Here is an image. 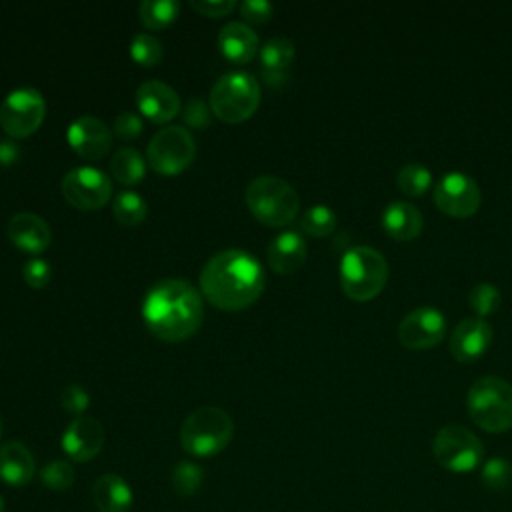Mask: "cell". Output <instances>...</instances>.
Listing matches in <instances>:
<instances>
[{
  "label": "cell",
  "mask_w": 512,
  "mask_h": 512,
  "mask_svg": "<svg viewBox=\"0 0 512 512\" xmlns=\"http://www.w3.org/2000/svg\"><path fill=\"white\" fill-rule=\"evenodd\" d=\"M266 286L260 260L238 248L216 252L200 272V292L226 312H238L254 304Z\"/></svg>",
  "instance_id": "obj_1"
},
{
  "label": "cell",
  "mask_w": 512,
  "mask_h": 512,
  "mask_svg": "<svg viewBox=\"0 0 512 512\" xmlns=\"http://www.w3.org/2000/svg\"><path fill=\"white\" fill-rule=\"evenodd\" d=\"M142 318L156 338L164 342H182L202 326V296L186 280H160L144 296Z\"/></svg>",
  "instance_id": "obj_2"
},
{
  "label": "cell",
  "mask_w": 512,
  "mask_h": 512,
  "mask_svg": "<svg viewBox=\"0 0 512 512\" xmlns=\"http://www.w3.org/2000/svg\"><path fill=\"white\" fill-rule=\"evenodd\" d=\"M244 200L254 218L270 228L290 224L300 210V196L294 186L272 174L250 180Z\"/></svg>",
  "instance_id": "obj_3"
},
{
  "label": "cell",
  "mask_w": 512,
  "mask_h": 512,
  "mask_svg": "<svg viewBox=\"0 0 512 512\" xmlns=\"http://www.w3.org/2000/svg\"><path fill=\"white\" fill-rule=\"evenodd\" d=\"M234 436L232 416L216 406H200L190 412L180 426V444L184 452L208 458L222 452Z\"/></svg>",
  "instance_id": "obj_4"
},
{
  "label": "cell",
  "mask_w": 512,
  "mask_h": 512,
  "mask_svg": "<svg viewBox=\"0 0 512 512\" xmlns=\"http://www.w3.org/2000/svg\"><path fill=\"white\" fill-rule=\"evenodd\" d=\"M466 408L476 426L486 432L512 428V384L500 376L474 380L466 396Z\"/></svg>",
  "instance_id": "obj_5"
},
{
  "label": "cell",
  "mask_w": 512,
  "mask_h": 512,
  "mask_svg": "<svg viewBox=\"0 0 512 512\" xmlns=\"http://www.w3.org/2000/svg\"><path fill=\"white\" fill-rule=\"evenodd\" d=\"M388 280V262L372 246H352L340 260V286L352 300L364 302L382 292Z\"/></svg>",
  "instance_id": "obj_6"
},
{
  "label": "cell",
  "mask_w": 512,
  "mask_h": 512,
  "mask_svg": "<svg viewBox=\"0 0 512 512\" xmlns=\"http://www.w3.org/2000/svg\"><path fill=\"white\" fill-rule=\"evenodd\" d=\"M208 104L212 114L222 122H244L260 104V84L250 72H226L210 88Z\"/></svg>",
  "instance_id": "obj_7"
},
{
  "label": "cell",
  "mask_w": 512,
  "mask_h": 512,
  "mask_svg": "<svg viewBox=\"0 0 512 512\" xmlns=\"http://www.w3.org/2000/svg\"><path fill=\"white\" fill-rule=\"evenodd\" d=\"M432 454L436 462L454 474H466L478 468L484 456L480 438L462 424L442 426L432 440Z\"/></svg>",
  "instance_id": "obj_8"
},
{
  "label": "cell",
  "mask_w": 512,
  "mask_h": 512,
  "mask_svg": "<svg viewBox=\"0 0 512 512\" xmlns=\"http://www.w3.org/2000/svg\"><path fill=\"white\" fill-rule=\"evenodd\" d=\"M194 156L196 140L188 128L178 124L160 128L146 148L148 164L154 172L164 176L180 174L192 164Z\"/></svg>",
  "instance_id": "obj_9"
},
{
  "label": "cell",
  "mask_w": 512,
  "mask_h": 512,
  "mask_svg": "<svg viewBox=\"0 0 512 512\" xmlns=\"http://www.w3.org/2000/svg\"><path fill=\"white\" fill-rule=\"evenodd\" d=\"M44 116V96L30 86L12 90L0 104V126L12 140L34 134L44 122Z\"/></svg>",
  "instance_id": "obj_10"
},
{
  "label": "cell",
  "mask_w": 512,
  "mask_h": 512,
  "mask_svg": "<svg viewBox=\"0 0 512 512\" xmlns=\"http://www.w3.org/2000/svg\"><path fill=\"white\" fill-rule=\"evenodd\" d=\"M62 194L78 210H98L112 196V180L100 168L76 166L62 178Z\"/></svg>",
  "instance_id": "obj_11"
},
{
  "label": "cell",
  "mask_w": 512,
  "mask_h": 512,
  "mask_svg": "<svg viewBox=\"0 0 512 512\" xmlns=\"http://www.w3.org/2000/svg\"><path fill=\"white\" fill-rule=\"evenodd\" d=\"M434 202L436 206L450 216H470L478 210L482 202V192L476 180L460 170H452L440 176L434 184Z\"/></svg>",
  "instance_id": "obj_12"
},
{
  "label": "cell",
  "mask_w": 512,
  "mask_h": 512,
  "mask_svg": "<svg viewBox=\"0 0 512 512\" xmlns=\"http://www.w3.org/2000/svg\"><path fill=\"white\" fill-rule=\"evenodd\" d=\"M446 336V318L436 306H418L398 324V340L410 350H426Z\"/></svg>",
  "instance_id": "obj_13"
},
{
  "label": "cell",
  "mask_w": 512,
  "mask_h": 512,
  "mask_svg": "<svg viewBox=\"0 0 512 512\" xmlns=\"http://www.w3.org/2000/svg\"><path fill=\"white\" fill-rule=\"evenodd\" d=\"M70 148L84 160H100L112 148V130L96 116H78L66 132Z\"/></svg>",
  "instance_id": "obj_14"
},
{
  "label": "cell",
  "mask_w": 512,
  "mask_h": 512,
  "mask_svg": "<svg viewBox=\"0 0 512 512\" xmlns=\"http://www.w3.org/2000/svg\"><path fill=\"white\" fill-rule=\"evenodd\" d=\"M62 450L74 462H88L104 446V428L92 416H76L62 434Z\"/></svg>",
  "instance_id": "obj_15"
},
{
  "label": "cell",
  "mask_w": 512,
  "mask_h": 512,
  "mask_svg": "<svg viewBox=\"0 0 512 512\" xmlns=\"http://www.w3.org/2000/svg\"><path fill=\"white\" fill-rule=\"evenodd\" d=\"M136 106L154 124H166L178 116L182 102L178 92L162 80H144L136 88Z\"/></svg>",
  "instance_id": "obj_16"
},
{
  "label": "cell",
  "mask_w": 512,
  "mask_h": 512,
  "mask_svg": "<svg viewBox=\"0 0 512 512\" xmlns=\"http://www.w3.org/2000/svg\"><path fill=\"white\" fill-rule=\"evenodd\" d=\"M492 338H494V332L486 320L478 316L464 318L456 324V328L450 334V340H448L450 354L458 362H472L490 348Z\"/></svg>",
  "instance_id": "obj_17"
},
{
  "label": "cell",
  "mask_w": 512,
  "mask_h": 512,
  "mask_svg": "<svg viewBox=\"0 0 512 512\" xmlns=\"http://www.w3.org/2000/svg\"><path fill=\"white\" fill-rule=\"evenodd\" d=\"M8 238L10 242L20 248L22 252H28L32 256L42 254L50 242H52V230L48 222L34 214V212H18L8 222Z\"/></svg>",
  "instance_id": "obj_18"
},
{
  "label": "cell",
  "mask_w": 512,
  "mask_h": 512,
  "mask_svg": "<svg viewBox=\"0 0 512 512\" xmlns=\"http://www.w3.org/2000/svg\"><path fill=\"white\" fill-rule=\"evenodd\" d=\"M308 246L300 232L286 230L280 232L266 250L268 266L278 274H294L306 262Z\"/></svg>",
  "instance_id": "obj_19"
},
{
  "label": "cell",
  "mask_w": 512,
  "mask_h": 512,
  "mask_svg": "<svg viewBox=\"0 0 512 512\" xmlns=\"http://www.w3.org/2000/svg\"><path fill=\"white\" fill-rule=\"evenodd\" d=\"M218 48L226 60L246 64L260 50V42L246 22H228L218 32Z\"/></svg>",
  "instance_id": "obj_20"
},
{
  "label": "cell",
  "mask_w": 512,
  "mask_h": 512,
  "mask_svg": "<svg viewBox=\"0 0 512 512\" xmlns=\"http://www.w3.org/2000/svg\"><path fill=\"white\" fill-rule=\"evenodd\" d=\"M36 474L32 452L18 440H8L0 446V480L10 486H24Z\"/></svg>",
  "instance_id": "obj_21"
},
{
  "label": "cell",
  "mask_w": 512,
  "mask_h": 512,
  "mask_svg": "<svg viewBox=\"0 0 512 512\" xmlns=\"http://www.w3.org/2000/svg\"><path fill=\"white\" fill-rule=\"evenodd\" d=\"M424 218L422 212L404 200L390 202L382 210V228L396 240H412L422 232Z\"/></svg>",
  "instance_id": "obj_22"
},
{
  "label": "cell",
  "mask_w": 512,
  "mask_h": 512,
  "mask_svg": "<svg viewBox=\"0 0 512 512\" xmlns=\"http://www.w3.org/2000/svg\"><path fill=\"white\" fill-rule=\"evenodd\" d=\"M92 500L100 512H128L134 496L122 476L108 472L94 482Z\"/></svg>",
  "instance_id": "obj_23"
},
{
  "label": "cell",
  "mask_w": 512,
  "mask_h": 512,
  "mask_svg": "<svg viewBox=\"0 0 512 512\" xmlns=\"http://www.w3.org/2000/svg\"><path fill=\"white\" fill-rule=\"evenodd\" d=\"M110 172L120 184L132 186L142 182V178L146 176V162L136 148L122 146L114 152L110 160Z\"/></svg>",
  "instance_id": "obj_24"
},
{
  "label": "cell",
  "mask_w": 512,
  "mask_h": 512,
  "mask_svg": "<svg viewBox=\"0 0 512 512\" xmlns=\"http://www.w3.org/2000/svg\"><path fill=\"white\" fill-rule=\"evenodd\" d=\"M258 52H260L262 70H270V72H288L296 56L294 42L286 36H272L270 40L264 42V46H260Z\"/></svg>",
  "instance_id": "obj_25"
},
{
  "label": "cell",
  "mask_w": 512,
  "mask_h": 512,
  "mask_svg": "<svg viewBox=\"0 0 512 512\" xmlns=\"http://www.w3.org/2000/svg\"><path fill=\"white\" fill-rule=\"evenodd\" d=\"M180 12L176 0H144L138 8L140 22L150 30H162L170 26Z\"/></svg>",
  "instance_id": "obj_26"
},
{
  "label": "cell",
  "mask_w": 512,
  "mask_h": 512,
  "mask_svg": "<svg viewBox=\"0 0 512 512\" xmlns=\"http://www.w3.org/2000/svg\"><path fill=\"white\" fill-rule=\"evenodd\" d=\"M112 212L120 224L138 226L146 218L148 206L140 194H136L132 190H122L112 200Z\"/></svg>",
  "instance_id": "obj_27"
},
{
  "label": "cell",
  "mask_w": 512,
  "mask_h": 512,
  "mask_svg": "<svg viewBox=\"0 0 512 512\" xmlns=\"http://www.w3.org/2000/svg\"><path fill=\"white\" fill-rule=\"evenodd\" d=\"M396 184L406 196H422L432 186V172L420 162H406L396 174Z\"/></svg>",
  "instance_id": "obj_28"
},
{
  "label": "cell",
  "mask_w": 512,
  "mask_h": 512,
  "mask_svg": "<svg viewBox=\"0 0 512 512\" xmlns=\"http://www.w3.org/2000/svg\"><path fill=\"white\" fill-rule=\"evenodd\" d=\"M300 228L316 238L328 236L336 228V214L326 204H314L306 208L304 214L300 216Z\"/></svg>",
  "instance_id": "obj_29"
},
{
  "label": "cell",
  "mask_w": 512,
  "mask_h": 512,
  "mask_svg": "<svg viewBox=\"0 0 512 512\" xmlns=\"http://www.w3.org/2000/svg\"><path fill=\"white\" fill-rule=\"evenodd\" d=\"M202 482H204V470L190 460L178 462L172 470V486L180 496L196 494Z\"/></svg>",
  "instance_id": "obj_30"
},
{
  "label": "cell",
  "mask_w": 512,
  "mask_h": 512,
  "mask_svg": "<svg viewBox=\"0 0 512 512\" xmlns=\"http://www.w3.org/2000/svg\"><path fill=\"white\" fill-rule=\"evenodd\" d=\"M162 42L152 34H136L130 42V56L140 66H156L162 60Z\"/></svg>",
  "instance_id": "obj_31"
},
{
  "label": "cell",
  "mask_w": 512,
  "mask_h": 512,
  "mask_svg": "<svg viewBox=\"0 0 512 512\" xmlns=\"http://www.w3.org/2000/svg\"><path fill=\"white\" fill-rule=\"evenodd\" d=\"M468 304H470V308L478 314V318H482V316L494 314V312L500 308V304H502V294H500V290H498L496 284L480 282V284H476V286L470 290Z\"/></svg>",
  "instance_id": "obj_32"
},
{
  "label": "cell",
  "mask_w": 512,
  "mask_h": 512,
  "mask_svg": "<svg viewBox=\"0 0 512 512\" xmlns=\"http://www.w3.org/2000/svg\"><path fill=\"white\" fill-rule=\"evenodd\" d=\"M480 478L488 490H494V492L508 490L512 486V464L504 458H490L484 462L480 470Z\"/></svg>",
  "instance_id": "obj_33"
},
{
  "label": "cell",
  "mask_w": 512,
  "mask_h": 512,
  "mask_svg": "<svg viewBox=\"0 0 512 512\" xmlns=\"http://www.w3.org/2000/svg\"><path fill=\"white\" fill-rule=\"evenodd\" d=\"M74 468L66 460H52L40 470V480L50 490H68L74 484Z\"/></svg>",
  "instance_id": "obj_34"
},
{
  "label": "cell",
  "mask_w": 512,
  "mask_h": 512,
  "mask_svg": "<svg viewBox=\"0 0 512 512\" xmlns=\"http://www.w3.org/2000/svg\"><path fill=\"white\" fill-rule=\"evenodd\" d=\"M22 278H24V282H26L30 288L40 290V288H44V286L50 282V278H52V268H50V264H48L44 258L32 256V258H28V260L24 262V266H22Z\"/></svg>",
  "instance_id": "obj_35"
},
{
  "label": "cell",
  "mask_w": 512,
  "mask_h": 512,
  "mask_svg": "<svg viewBox=\"0 0 512 512\" xmlns=\"http://www.w3.org/2000/svg\"><path fill=\"white\" fill-rule=\"evenodd\" d=\"M182 118H184V124L188 128H196V130H204L210 126L212 122V110H210V104L204 102L202 98L194 96L186 102L184 106V112H182Z\"/></svg>",
  "instance_id": "obj_36"
},
{
  "label": "cell",
  "mask_w": 512,
  "mask_h": 512,
  "mask_svg": "<svg viewBox=\"0 0 512 512\" xmlns=\"http://www.w3.org/2000/svg\"><path fill=\"white\" fill-rule=\"evenodd\" d=\"M60 404L68 414L84 416V410L90 406V394L80 384H68L60 392Z\"/></svg>",
  "instance_id": "obj_37"
},
{
  "label": "cell",
  "mask_w": 512,
  "mask_h": 512,
  "mask_svg": "<svg viewBox=\"0 0 512 512\" xmlns=\"http://www.w3.org/2000/svg\"><path fill=\"white\" fill-rule=\"evenodd\" d=\"M114 136L122 138V140H132L136 136H140L144 124H142V118L136 114V112H130V110H124L120 112L116 118H114Z\"/></svg>",
  "instance_id": "obj_38"
},
{
  "label": "cell",
  "mask_w": 512,
  "mask_h": 512,
  "mask_svg": "<svg viewBox=\"0 0 512 512\" xmlns=\"http://www.w3.org/2000/svg\"><path fill=\"white\" fill-rule=\"evenodd\" d=\"M240 14L250 24H264L272 18L274 6L268 0H244L240 2Z\"/></svg>",
  "instance_id": "obj_39"
},
{
  "label": "cell",
  "mask_w": 512,
  "mask_h": 512,
  "mask_svg": "<svg viewBox=\"0 0 512 512\" xmlns=\"http://www.w3.org/2000/svg\"><path fill=\"white\" fill-rule=\"evenodd\" d=\"M198 14L208 18H220L236 8L234 0H190L188 2Z\"/></svg>",
  "instance_id": "obj_40"
},
{
  "label": "cell",
  "mask_w": 512,
  "mask_h": 512,
  "mask_svg": "<svg viewBox=\"0 0 512 512\" xmlns=\"http://www.w3.org/2000/svg\"><path fill=\"white\" fill-rule=\"evenodd\" d=\"M20 158V146L12 138L0 140V166H12Z\"/></svg>",
  "instance_id": "obj_41"
},
{
  "label": "cell",
  "mask_w": 512,
  "mask_h": 512,
  "mask_svg": "<svg viewBox=\"0 0 512 512\" xmlns=\"http://www.w3.org/2000/svg\"><path fill=\"white\" fill-rule=\"evenodd\" d=\"M260 74H262V80H264L268 86H272V88H280V86H284V84H286V80H288V72H270V70H260Z\"/></svg>",
  "instance_id": "obj_42"
},
{
  "label": "cell",
  "mask_w": 512,
  "mask_h": 512,
  "mask_svg": "<svg viewBox=\"0 0 512 512\" xmlns=\"http://www.w3.org/2000/svg\"><path fill=\"white\" fill-rule=\"evenodd\" d=\"M0 512H4V500H2V496H0Z\"/></svg>",
  "instance_id": "obj_43"
},
{
  "label": "cell",
  "mask_w": 512,
  "mask_h": 512,
  "mask_svg": "<svg viewBox=\"0 0 512 512\" xmlns=\"http://www.w3.org/2000/svg\"><path fill=\"white\" fill-rule=\"evenodd\" d=\"M0 436H2V420H0Z\"/></svg>",
  "instance_id": "obj_44"
}]
</instances>
